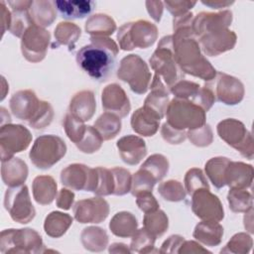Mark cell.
<instances>
[{
  "instance_id": "cell-1",
  "label": "cell",
  "mask_w": 254,
  "mask_h": 254,
  "mask_svg": "<svg viewBox=\"0 0 254 254\" xmlns=\"http://www.w3.org/2000/svg\"><path fill=\"white\" fill-rule=\"evenodd\" d=\"M193 18V14L190 11L173 19L174 57L184 73L209 81L214 78L217 71L201 54L200 46L192 31Z\"/></svg>"
},
{
  "instance_id": "cell-2",
  "label": "cell",
  "mask_w": 254,
  "mask_h": 254,
  "mask_svg": "<svg viewBox=\"0 0 254 254\" xmlns=\"http://www.w3.org/2000/svg\"><path fill=\"white\" fill-rule=\"evenodd\" d=\"M89 40V45L77 51L76 63L94 80L105 81L114 68L119 47L108 37H90Z\"/></svg>"
},
{
  "instance_id": "cell-3",
  "label": "cell",
  "mask_w": 254,
  "mask_h": 254,
  "mask_svg": "<svg viewBox=\"0 0 254 254\" xmlns=\"http://www.w3.org/2000/svg\"><path fill=\"white\" fill-rule=\"evenodd\" d=\"M149 62L151 67L155 70V74L163 80L169 90L175 83L184 79L185 73L178 65L174 57L172 35L161 39Z\"/></svg>"
},
{
  "instance_id": "cell-4",
  "label": "cell",
  "mask_w": 254,
  "mask_h": 254,
  "mask_svg": "<svg viewBox=\"0 0 254 254\" xmlns=\"http://www.w3.org/2000/svg\"><path fill=\"white\" fill-rule=\"evenodd\" d=\"M167 123L174 129L189 131L205 124V111L191 101L174 98L166 111Z\"/></svg>"
},
{
  "instance_id": "cell-5",
  "label": "cell",
  "mask_w": 254,
  "mask_h": 254,
  "mask_svg": "<svg viewBox=\"0 0 254 254\" xmlns=\"http://www.w3.org/2000/svg\"><path fill=\"white\" fill-rule=\"evenodd\" d=\"M158 38V28L146 20H137L122 25L117 33L119 48L123 51H131L135 48L147 49Z\"/></svg>"
},
{
  "instance_id": "cell-6",
  "label": "cell",
  "mask_w": 254,
  "mask_h": 254,
  "mask_svg": "<svg viewBox=\"0 0 254 254\" xmlns=\"http://www.w3.org/2000/svg\"><path fill=\"white\" fill-rule=\"evenodd\" d=\"M65 153L66 145L61 137L42 135L35 140L29 157L35 167L47 170L57 164Z\"/></svg>"
},
{
  "instance_id": "cell-7",
  "label": "cell",
  "mask_w": 254,
  "mask_h": 254,
  "mask_svg": "<svg viewBox=\"0 0 254 254\" xmlns=\"http://www.w3.org/2000/svg\"><path fill=\"white\" fill-rule=\"evenodd\" d=\"M41 235L34 229H5L0 234L1 253H39L43 252Z\"/></svg>"
},
{
  "instance_id": "cell-8",
  "label": "cell",
  "mask_w": 254,
  "mask_h": 254,
  "mask_svg": "<svg viewBox=\"0 0 254 254\" xmlns=\"http://www.w3.org/2000/svg\"><path fill=\"white\" fill-rule=\"evenodd\" d=\"M117 76L129 84L137 94H144L151 84V72L148 64L138 55H128L120 62Z\"/></svg>"
},
{
  "instance_id": "cell-9",
  "label": "cell",
  "mask_w": 254,
  "mask_h": 254,
  "mask_svg": "<svg viewBox=\"0 0 254 254\" xmlns=\"http://www.w3.org/2000/svg\"><path fill=\"white\" fill-rule=\"evenodd\" d=\"M217 134L229 146L236 149L248 160L253 159L254 147L251 133L236 119L227 118L217 124Z\"/></svg>"
},
{
  "instance_id": "cell-10",
  "label": "cell",
  "mask_w": 254,
  "mask_h": 254,
  "mask_svg": "<svg viewBox=\"0 0 254 254\" xmlns=\"http://www.w3.org/2000/svg\"><path fill=\"white\" fill-rule=\"evenodd\" d=\"M4 207L14 221L22 224L29 223L36 214L26 185L7 189L4 196Z\"/></svg>"
},
{
  "instance_id": "cell-11",
  "label": "cell",
  "mask_w": 254,
  "mask_h": 254,
  "mask_svg": "<svg viewBox=\"0 0 254 254\" xmlns=\"http://www.w3.org/2000/svg\"><path fill=\"white\" fill-rule=\"evenodd\" d=\"M32 142L31 132L20 124H5L0 128L1 162L10 160L14 154L26 150Z\"/></svg>"
},
{
  "instance_id": "cell-12",
  "label": "cell",
  "mask_w": 254,
  "mask_h": 254,
  "mask_svg": "<svg viewBox=\"0 0 254 254\" xmlns=\"http://www.w3.org/2000/svg\"><path fill=\"white\" fill-rule=\"evenodd\" d=\"M205 86L212 91L215 100L226 105H235L244 96L243 83L238 78L223 72H216L213 79L206 81Z\"/></svg>"
},
{
  "instance_id": "cell-13",
  "label": "cell",
  "mask_w": 254,
  "mask_h": 254,
  "mask_svg": "<svg viewBox=\"0 0 254 254\" xmlns=\"http://www.w3.org/2000/svg\"><path fill=\"white\" fill-rule=\"evenodd\" d=\"M50 33L41 27L32 25L21 38V51L24 58L31 63H39L46 57L50 44Z\"/></svg>"
},
{
  "instance_id": "cell-14",
  "label": "cell",
  "mask_w": 254,
  "mask_h": 254,
  "mask_svg": "<svg viewBox=\"0 0 254 254\" xmlns=\"http://www.w3.org/2000/svg\"><path fill=\"white\" fill-rule=\"evenodd\" d=\"M61 182L74 190L94 192L97 185V171L83 164H71L61 173Z\"/></svg>"
},
{
  "instance_id": "cell-15",
  "label": "cell",
  "mask_w": 254,
  "mask_h": 254,
  "mask_svg": "<svg viewBox=\"0 0 254 254\" xmlns=\"http://www.w3.org/2000/svg\"><path fill=\"white\" fill-rule=\"evenodd\" d=\"M191 210L201 220L219 222L224 217L222 203L209 189H199L191 194Z\"/></svg>"
},
{
  "instance_id": "cell-16",
  "label": "cell",
  "mask_w": 254,
  "mask_h": 254,
  "mask_svg": "<svg viewBox=\"0 0 254 254\" xmlns=\"http://www.w3.org/2000/svg\"><path fill=\"white\" fill-rule=\"evenodd\" d=\"M236 34L229 29L210 31L197 38L200 49L206 56L215 57L232 50L236 44Z\"/></svg>"
},
{
  "instance_id": "cell-17",
  "label": "cell",
  "mask_w": 254,
  "mask_h": 254,
  "mask_svg": "<svg viewBox=\"0 0 254 254\" xmlns=\"http://www.w3.org/2000/svg\"><path fill=\"white\" fill-rule=\"evenodd\" d=\"M108 214L109 204L99 196L78 200L73 205L74 218L80 223H100Z\"/></svg>"
},
{
  "instance_id": "cell-18",
  "label": "cell",
  "mask_w": 254,
  "mask_h": 254,
  "mask_svg": "<svg viewBox=\"0 0 254 254\" xmlns=\"http://www.w3.org/2000/svg\"><path fill=\"white\" fill-rule=\"evenodd\" d=\"M42 100L31 89L19 90L15 92L9 101L10 110L18 119L28 123L36 116L41 108Z\"/></svg>"
},
{
  "instance_id": "cell-19",
  "label": "cell",
  "mask_w": 254,
  "mask_h": 254,
  "mask_svg": "<svg viewBox=\"0 0 254 254\" xmlns=\"http://www.w3.org/2000/svg\"><path fill=\"white\" fill-rule=\"evenodd\" d=\"M232 22V12L223 10L216 13L200 12L194 16L192 21V31L197 39L201 35L210 31L228 29Z\"/></svg>"
},
{
  "instance_id": "cell-20",
  "label": "cell",
  "mask_w": 254,
  "mask_h": 254,
  "mask_svg": "<svg viewBox=\"0 0 254 254\" xmlns=\"http://www.w3.org/2000/svg\"><path fill=\"white\" fill-rule=\"evenodd\" d=\"M102 107L106 112L113 113L120 118L128 115L131 105L124 89L117 83L105 86L101 93Z\"/></svg>"
},
{
  "instance_id": "cell-21",
  "label": "cell",
  "mask_w": 254,
  "mask_h": 254,
  "mask_svg": "<svg viewBox=\"0 0 254 254\" xmlns=\"http://www.w3.org/2000/svg\"><path fill=\"white\" fill-rule=\"evenodd\" d=\"M122 161L128 165L139 164L147 154L145 141L135 135H127L120 138L116 143Z\"/></svg>"
},
{
  "instance_id": "cell-22",
  "label": "cell",
  "mask_w": 254,
  "mask_h": 254,
  "mask_svg": "<svg viewBox=\"0 0 254 254\" xmlns=\"http://www.w3.org/2000/svg\"><path fill=\"white\" fill-rule=\"evenodd\" d=\"M253 181V168L242 162L229 161L224 174L225 186L230 189H247Z\"/></svg>"
},
{
  "instance_id": "cell-23",
  "label": "cell",
  "mask_w": 254,
  "mask_h": 254,
  "mask_svg": "<svg viewBox=\"0 0 254 254\" xmlns=\"http://www.w3.org/2000/svg\"><path fill=\"white\" fill-rule=\"evenodd\" d=\"M162 118L146 106H142L133 112L131 127L139 135L150 137L156 134Z\"/></svg>"
},
{
  "instance_id": "cell-24",
  "label": "cell",
  "mask_w": 254,
  "mask_h": 254,
  "mask_svg": "<svg viewBox=\"0 0 254 254\" xmlns=\"http://www.w3.org/2000/svg\"><path fill=\"white\" fill-rule=\"evenodd\" d=\"M96 102L94 93L90 90H81L74 94L69 102L68 112L81 121H88L95 113Z\"/></svg>"
},
{
  "instance_id": "cell-25",
  "label": "cell",
  "mask_w": 254,
  "mask_h": 254,
  "mask_svg": "<svg viewBox=\"0 0 254 254\" xmlns=\"http://www.w3.org/2000/svg\"><path fill=\"white\" fill-rule=\"evenodd\" d=\"M1 177L3 183L9 188L22 186L28 177V166L20 158L13 157L2 162Z\"/></svg>"
},
{
  "instance_id": "cell-26",
  "label": "cell",
  "mask_w": 254,
  "mask_h": 254,
  "mask_svg": "<svg viewBox=\"0 0 254 254\" xmlns=\"http://www.w3.org/2000/svg\"><path fill=\"white\" fill-rule=\"evenodd\" d=\"M56 9L64 19H82L89 15L95 7L93 1H66L60 0L54 1Z\"/></svg>"
},
{
  "instance_id": "cell-27",
  "label": "cell",
  "mask_w": 254,
  "mask_h": 254,
  "mask_svg": "<svg viewBox=\"0 0 254 254\" xmlns=\"http://www.w3.org/2000/svg\"><path fill=\"white\" fill-rule=\"evenodd\" d=\"M29 14L34 25L44 28L51 26L57 19V11L54 1L36 0L33 1Z\"/></svg>"
},
{
  "instance_id": "cell-28",
  "label": "cell",
  "mask_w": 254,
  "mask_h": 254,
  "mask_svg": "<svg viewBox=\"0 0 254 254\" xmlns=\"http://www.w3.org/2000/svg\"><path fill=\"white\" fill-rule=\"evenodd\" d=\"M33 196L35 200L42 205L53 202L57 196V183L51 176H38L34 179Z\"/></svg>"
},
{
  "instance_id": "cell-29",
  "label": "cell",
  "mask_w": 254,
  "mask_h": 254,
  "mask_svg": "<svg viewBox=\"0 0 254 254\" xmlns=\"http://www.w3.org/2000/svg\"><path fill=\"white\" fill-rule=\"evenodd\" d=\"M223 227L217 221L202 220L196 224L193 237L206 246H216L221 242Z\"/></svg>"
},
{
  "instance_id": "cell-30",
  "label": "cell",
  "mask_w": 254,
  "mask_h": 254,
  "mask_svg": "<svg viewBox=\"0 0 254 254\" xmlns=\"http://www.w3.org/2000/svg\"><path fill=\"white\" fill-rule=\"evenodd\" d=\"M85 32L91 37H108L116 30L115 21L106 14H94L85 22Z\"/></svg>"
},
{
  "instance_id": "cell-31",
  "label": "cell",
  "mask_w": 254,
  "mask_h": 254,
  "mask_svg": "<svg viewBox=\"0 0 254 254\" xmlns=\"http://www.w3.org/2000/svg\"><path fill=\"white\" fill-rule=\"evenodd\" d=\"M138 222L134 214L128 211L117 212L109 223L111 232L119 237H130L137 230Z\"/></svg>"
},
{
  "instance_id": "cell-32",
  "label": "cell",
  "mask_w": 254,
  "mask_h": 254,
  "mask_svg": "<svg viewBox=\"0 0 254 254\" xmlns=\"http://www.w3.org/2000/svg\"><path fill=\"white\" fill-rule=\"evenodd\" d=\"M80 28L71 22H61L55 29V40L56 43L53 47L67 46L68 51L74 49L75 43L80 37Z\"/></svg>"
},
{
  "instance_id": "cell-33",
  "label": "cell",
  "mask_w": 254,
  "mask_h": 254,
  "mask_svg": "<svg viewBox=\"0 0 254 254\" xmlns=\"http://www.w3.org/2000/svg\"><path fill=\"white\" fill-rule=\"evenodd\" d=\"M72 223V217L61 211H52L45 219L44 229L51 237H61Z\"/></svg>"
},
{
  "instance_id": "cell-34",
  "label": "cell",
  "mask_w": 254,
  "mask_h": 254,
  "mask_svg": "<svg viewBox=\"0 0 254 254\" xmlns=\"http://www.w3.org/2000/svg\"><path fill=\"white\" fill-rule=\"evenodd\" d=\"M121 126L122 124L119 116L105 111L97 118L93 127L97 130L104 141L115 138L121 131Z\"/></svg>"
},
{
  "instance_id": "cell-35",
  "label": "cell",
  "mask_w": 254,
  "mask_h": 254,
  "mask_svg": "<svg viewBox=\"0 0 254 254\" xmlns=\"http://www.w3.org/2000/svg\"><path fill=\"white\" fill-rule=\"evenodd\" d=\"M83 247L90 251H101L107 246L108 236L104 229L96 226H89L80 234Z\"/></svg>"
},
{
  "instance_id": "cell-36",
  "label": "cell",
  "mask_w": 254,
  "mask_h": 254,
  "mask_svg": "<svg viewBox=\"0 0 254 254\" xmlns=\"http://www.w3.org/2000/svg\"><path fill=\"white\" fill-rule=\"evenodd\" d=\"M229 161L225 157H215L208 160L205 164L206 176L216 189H221L225 186L224 174Z\"/></svg>"
},
{
  "instance_id": "cell-37",
  "label": "cell",
  "mask_w": 254,
  "mask_h": 254,
  "mask_svg": "<svg viewBox=\"0 0 254 254\" xmlns=\"http://www.w3.org/2000/svg\"><path fill=\"white\" fill-rule=\"evenodd\" d=\"M143 224L144 228L157 238L167 231L169 226V219L163 210L157 209L153 212L145 213Z\"/></svg>"
},
{
  "instance_id": "cell-38",
  "label": "cell",
  "mask_w": 254,
  "mask_h": 254,
  "mask_svg": "<svg viewBox=\"0 0 254 254\" xmlns=\"http://www.w3.org/2000/svg\"><path fill=\"white\" fill-rule=\"evenodd\" d=\"M227 200L233 212H246L253 206L252 194L246 189H230Z\"/></svg>"
},
{
  "instance_id": "cell-39",
  "label": "cell",
  "mask_w": 254,
  "mask_h": 254,
  "mask_svg": "<svg viewBox=\"0 0 254 254\" xmlns=\"http://www.w3.org/2000/svg\"><path fill=\"white\" fill-rule=\"evenodd\" d=\"M140 168L149 172L158 183L167 175L169 171V161L162 154H154L146 159Z\"/></svg>"
},
{
  "instance_id": "cell-40",
  "label": "cell",
  "mask_w": 254,
  "mask_h": 254,
  "mask_svg": "<svg viewBox=\"0 0 254 254\" xmlns=\"http://www.w3.org/2000/svg\"><path fill=\"white\" fill-rule=\"evenodd\" d=\"M64 129L70 141H72L74 144H77L82 137L85 134L86 127L84 125V122L77 119L73 115H71L68 111L65 113V116L63 121Z\"/></svg>"
},
{
  "instance_id": "cell-41",
  "label": "cell",
  "mask_w": 254,
  "mask_h": 254,
  "mask_svg": "<svg viewBox=\"0 0 254 254\" xmlns=\"http://www.w3.org/2000/svg\"><path fill=\"white\" fill-rule=\"evenodd\" d=\"M157 181L149 172L140 168L132 176V186L130 191L134 196L141 192L152 191Z\"/></svg>"
},
{
  "instance_id": "cell-42",
  "label": "cell",
  "mask_w": 254,
  "mask_h": 254,
  "mask_svg": "<svg viewBox=\"0 0 254 254\" xmlns=\"http://www.w3.org/2000/svg\"><path fill=\"white\" fill-rule=\"evenodd\" d=\"M156 237L151 234L147 229L141 228L136 230V232L132 235L131 240V251L139 252V253H148L152 252L154 248Z\"/></svg>"
},
{
  "instance_id": "cell-43",
  "label": "cell",
  "mask_w": 254,
  "mask_h": 254,
  "mask_svg": "<svg viewBox=\"0 0 254 254\" xmlns=\"http://www.w3.org/2000/svg\"><path fill=\"white\" fill-rule=\"evenodd\" d=\"M103 139L93 126H87L82 139L75 144L82 153L92 154L101 148Z\"/></svg>"
},
{
  "instance_id": "cell-44",
  "label": "cell",
  "mask_w": 254,
  "mask_h": 254,
  "mask_svg": "<svg viewBox=\"0 0 254 254\" xmlns=\"http://www.w3.org/2000/svg\"><path fill=\"white\" fill-rule=\"evenodd\" d=\"M158 192L168 201H181L186 197V190L183 185L175 180L161 183L158 188Z\"/></svg>"
},
{
  "instance_id": "cell-45",
  "label": "cell",
  "mask_w": 254,
  "mask_h": 254,
  "mask_svg": "<svg viewBox=\"0 0 254 254\" xmlns=\"http://www.w3.org/2000/svg\"><path fill=\"white\" fill-rule=\"evenodd\" d=\"M114 180V191L115 195H124L131 190L132 176L130 172L124 168L115 167L110 169Z\"/></svg>"
},
{
  "instance_id": "cell-46",
  "label": "cell",
  "mask_w": 254,
  "mask_h": 254,
  "mask_svg": "<svg viewBox=\"0 0 254 254\" xmlns=\"http://www.w3.org/2000/svg\"><path fill=\"white\" fill-rule=\"evenodd\" d=\"M186 192L191 195L199 189H209V185L203 172L198 168L190 169L185 176Z\"/></svg>"
},
{
  "instance_id": "cell-47",
  "label": "cell",
  "mask_w": 254,
  "mask_h": 254,
  "mask_svg": "<svg viewBox=\"0 0 254 254\" xmlns=\"http://www.w3.org/2000/svg\"><path fill=\"white\" fill-rule=\"evenodd\" d=\"M97 185L94 190L96 195H109L114 191V180L111 170L97 167Z\"/></svg>"
},
{
  "instance_id": "cell-48",
  "label": "cell",
  "mask_w": 254,
  "mask_h": 254,
  "mask_svg": "<svg viewBox=\"0 0 254 254\" xmlns=\"http://www.w3.org/2000/svg\"><path fill=\"white\" fill-rule=\"evenodd\" d=\"M199 88V84L192 81L182 79L170 88V92L174 94L175 98L192 101L194 96L197 94Z\"/></svg>"
},
{
  "instance_id": "cell-49",
  "label": "cell",
  "mask_w": 254,
  "mask_h": 254,
  "mask_svg": "<svg viewBox=\"0 0 254 254\" xmlns=\"http://www.w3.org/2000/svg\"><path fill=\"white\" fill-rule=\"evenodd\" d=\"M33 24L32 19L30 17L29 11H13L12 12V20L10 26V32L12 35L22 38L24 33L27 31L29 27Z\"/></svg>"
},
{
  "instance_id": "cell-50",
  "label": "cell",
  "mask_w": 254,
  "mask_h": 254,
  "mask_svg": "<svg viewBox=\"0 0 254 254\" xmlns=\"http://www.w3.org/2000/svg\"><path fill=\"white\" fill-rule=\"evenodd\" d=\"M54 118V109L50 102L42 100L41 108L39 109L36 116L28 123L32 128L42 130L49 126Z\"/></svg>"
},
{
  "instance_id": "cell-51",
  "label": "cell",
  "mask_w": 254,
  "mask_h": 254,
  "mask_svg": "<svg viewBox=\"0 0 254 254\" xmlns=\"http://www.w3.org/2000/svg\"><path fill=\"white\" fill-rule=\"evenodd\" d=\"M187 137L194 146L197 147H206L210 145L213 140L212 130L206 123L199 128L189 130L187 132Z\"/></svg>"
},
{
  "instance_id": "cell-52",
  "label": "cell",
  "mask_w": 254,
  "mask_h": 254,
  "mask_svg": "<svg viewBox=\"0 0 254 254\" xmlns=\"http://www.w3.org/2000/svg\"><path fill=\"white\" fill-rule=\"evenodd\" d=\"M195 4H196V1H185V0L164 2V6H166L167 10L173 15L174 18L180 17L190 12V10L192 7H194Z\"/></svg>"
},
{
  "instance_id": "cell-53",
  "label": "cell",
  "mask_w": 254,
  "mask_h": 254,
  "mask_svg": "<svg viewBox=\"0 0 254 254\" xmlns=\"http://www.w3.org/2000/svg\"><path fill=\"white\" fill-rule=\"evenodd\" d=\"M136 203L138 207L145 213L153 212L159 209V202L157 201L156 197L153 195L152 191H145L141 192L136 195Z\"/></svg>"
},
{
  "instance_id": "cell-54",
  "label": "cell",
  "mask_w": 254,
  "mask_h": 254,
  "mask_svg": "<svg viewBox=\"0 0 254 254\" xmlns=\"http://www.w3.org/2000/svg\"><path fill=\"white\" fill-rule=\"evenodd\" d=\"M161 134L163 139L170 144H181L187 138V131H180L174 129L167 122L163 124Z\"/></svg>"
},
{
  "instance_id": "cell-55",
  "label": "cell",
  "mask_w": 254,
  "mask_h": 254,
  "mask_svg": "<svg viewBox=\"0 0 254 254\" xmlns=\"http://www.w3.org/2000/svg\"><path fill=\"white\" fill-rule=\"evenodd\" d=\"M245 246H249V247L252 246L251 237L249 235H247L246 233H237L230 239V241L226 244L225 248H228L229 249L228 251L230 252V251H232V249L234 247H237V249H235V252L239 253V252H241L240 248H243L244 252L248 251V250H246Z\"/></svg>"
},
{
  "instance_id": "cell-56",
  "label": "cell",
  "mask_w": 254,
  "mask_h": 254,
  "mask_svg": "<svg viewBox=\"0 0 254 254\" xmlns=\"http://www.w3.org/2000/svg\"><path fill=\"white\" fill-rule=\"evenodd\" d=\"M74 200V193L66 189H62L57 196V205L62 209H69Z\"/></svg>"
},
{
  "instance_id": "cell-57",
  "label": "cell",
  "mask_w": 254,
  "mask_h": 254,
  "mask_svg": "<svg viewBox=\"0 0 254 254\" xmlns=\"http://www.w3.org/2000/svg\"><path fill=\"white\" fill-rule=\"evenodd\" d=\"M185 241V238L180 235H172L170 236L162 245V249L160 252L162 253H167V252H177L179 247L182 246L183 242Z\"/></svg>"
},
{
  "instance_id": "cell-58",
  "label": "cell",
  "mask_w": 254,
  "mask_h": 254,
  "mask_svg": "<svg viewBox=\"0 0 254 254\" xmlns=\"http://www.w3.org/2000/svg\"><path fill=\"white\" fill-rule=\"evenodd\" d=\"M146 8L149 15L153 18L154 21L160 22L163 10H164V2L162 1H146Z\"/></svg>"
},
{
  "instance_id": "cell-59",
  "label": "cell",
  "mask_w": 254,
  "mask_h": 254,
  "mask_svg": "<svg viewBox=\"0 0 254 254\" xmlns=\"http://www.w3.org/2000/svg\"><path fill=\"white\" fill-rule=\"evenodd\" d=\"M0 8H1V26H2V36H3L7 30H10L12 13L8 10L4 1H1Z\"/></svg>"
},
{
  "instance_id": "cell-60",
  "label": "cell",
  "mask_w": 254,
  "mask_h": 254,
  "mask_svg": "<svg viewBox=\"0 0 254 254\" xmlns=\"http://www.w3.org/2000/svg\"><path fill=\"white\" fill-rule=\"evenodd\" d=\"M182 252H207L206 249H203L199 244L194 241H184L179 253Z\"/></svg>"
},
{
  "instance_id": "cell-61",
  "label": "cell",
  "mask_w": 254,
  "mask_h": 254,
  "mask_svg": "<svg viewBox=\"0 0 254 254\" xmlns=\"http://www.w3.org/2000/svg\"><path fill=\"white\" fill-rule=\"evenodd\" d=\"M33 1L31 0H19V1H8V4L13 11H29Z\"/></svg>"
},
{
  "instance_id": "cell-62",
  "label": "cell",
  "mask_w": 254,
  "mask_h": 254,
  "mask_svg": "<svg viewBox=\"0 0 254 254\" xmlns=\"http://www.w3.org/2000/svg\"><path fill=\"white\" fill-rule=\"evenodd\" d=\"M201 3L205 6H208L213 9H220V8H226L234 3V1H225V0H202Z\"/></svg>"
},
{
  "instance_id": "cell-63",
  "label": "cell",
  "mask_w": 254,
  "mask_h": 254,
  "mask_svg": "<svg viewBox=\"0 0 254 254\" xmlns=\"http://www.w3.org/2000/svg\"><path fill=\"white\" fill-rule=\"evenodd\" d=\"M110 246H112V247H115V248H117V249H110L109 250V252L111 253V252H131V250H129L127 247H126V245L125 244H123V243H113L112 245H110Z\"/></svg>"
},
{
  "instance_id": "cell-64",
  "label": "cell",
  "mask_w": 254,
  "mask_h": 254,
  "mask_svg": "<svg viewBox=\"0 0 254 254\" xmlns=\"http://www.w3.org/2000/svg\"><path fill=\"white\" fill-rule=\"evenodd\" d=\"M0 110H1V126L11 123V117L9 113L6 112V109L4 107H1Z\"/></svg>"
}]
</instances>
